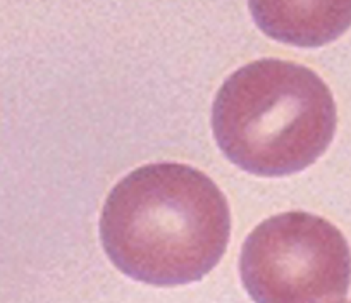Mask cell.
<instances>
[{
	"label": "cell",
	"mask_w": 351,
	"mask_h": 303,
	"mask_svg": "<svg viewBox=\"0 0 351 303\" xmlns=\"http://www.w3.org/2000/svg\"><path fill=\"white\" fill-rule=\"evenodd\" d=\"M336 124V102L319 74L281 59L255 60L231 74L212 110L219 148L256 176L312 166L332 141Z\"/></svg>",
	"instance_id": "obj_2"
},
{
	"label": "cell",
	"mask_w": 351,
	"mask_h": 303,
	"mask_svg": "<svg viewBox=\"0 0 351 303\" xmlns=\"http://www.w3.org/2000/svg\"><path fill=\"white\" fill-rule=\"evenodd\" d=\"M239 271L255 303H337L351 286V250L324 217L286 212L246 238Z\"/></svg>",
	"instance_id": "obj_3"
},
{
	"label": "cell",
	"mask_w": 351,
	"mask_h": 303,
	"mask_svg": "<svg viewBox=\"0 0 351 303\" xmlns=\"http://www.w3.org/2000/svg\"><path fill=\"white\" fill-rule=\"evenodd\" d=\"M346 303H351V302H346Z\"/></svg>",
	"instance_id": "obj_4"
},
{
	"label": "cell",
	"mask_w": 351,
	"mask_h": 303,
	"mask_svg": "<svg viewBox=\"0 0 351 303\" xmlns=\"http://www.w3.org/2000/svg\"><path fill=\"white\" fill-rule=\"evenodd\" d=\"M231 234L217 184L184 164H150L107 197L100 238L112 264L154 286L200 281L221 262Z\"/></svg>",
	"instance_id": "obj_1"
}]
</instances>
